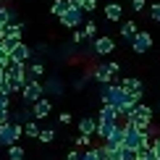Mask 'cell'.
<instances>
[{"instance_id":"1","label":"cell","mask_w":160,"mask_h":160,"mask_svg":"<svg viewBox=\"0 0 160 160\" xmlns=\"http://www.w3.org/2000/svg\"><path fill=\"white\" fill-rule=\"evenodd\" d=\"M100 97H102V102L121 108V105H126V100H129V89H126V87H123L121 82L100 84Z\"/></svg>"},{"instance_id":"2","label":"cell","mask_w":160,"mask_h":160,"mask_svg":"<svg viewBox=\"0 0 160 160\" xmlns=\"http://www.w3.org/2000/svg\"><path fill=\"white\" fill-rule=\"evenodd\" d=\"M58 21H61L63 29H79V26H84V8H79L76 3L68 0V8H66L63 16H58Z\"/></svg>"},{"instance_id":"3","label":"cell","mask_w":160,"mask_h":160,"mask_svg":"<svg viewBox=\"0 0 160 160\" xmlns=\"http://www.w3.org/2000/svg\"><path fill=\"white\" fill-rule=\"evenodd\" d=\"M21 137H24V126L21 123H13V121L0 123V147L8 150L11 144H18V139H21Z\"/></svg>"},{"instance_id":"4","label":"cell","mask_w":160,"mask_h":160,"mask_svg":"<svg viewBox=\"0 0 160 160\" xmlns=\"http://www.w3.org/2000/svg\"><path fill=\"white\" fill-rule=\"evenodd\" d=\"M42 95H45V87L39 84V79H32V82H26V87L21 89V100L26 105H34L37 100H42Z\"/></svg>"},{"instance_id":"5","label":"cell","mask_w":160,"mask_h":160,"mask_svg":"<svg viewBox=\"0 0 160 160\" xmlns=\"http://www.w3.org/2000/svg\"><path fill=\"white\" fill-rule=\"evenodd\" d=\"M134 126H139V129H150L152 126V108H147V105L139 102L134 110H131V118H129Z\"/></svg>"},{"instance_id":"6","label":"cell","mask_w":160,"mask_h":160,"mask_svg":"<svg viewBox=\"0 0 160 160\" xmlns=\"http://www.w3.org/2000/svg\"><path fill=\"white\" fill-rule=\"evenodd\" d=\"M116 50V39L113 37H95L92 39V58H105Z\"/></svg>"},{"instance_id":"7","label":"cell","mask_w":160,"mask_h":160,"mask_svg":"<svg viewBox=\"0 0 160 160\" xmlns=\"http://www.w3.org/2000/svg\"><path fill=\"white\" fill-rule=\"evenodd\" d=\"M150 48H152V34L150 32H139L134 37V42H131V52H137V55L150 52Z\"/></svg>"},{"instance_id":"8","label":"cell","mask_w":160,"mask_h":160,"mask_svg":"<svg viewBox=\"0 0 160 160\" xmlns=\"http://www.w3.org/2000/svg\"><path fill=\"white\" fill-rule=\"evenodd\" d=\"M92 74H95V82L97 84H110L113 82V71H110V66L108 63H97V66H92Z\"/></svg>"},{"instance_id":"9","label":"cell","mask_w":160,"mask_h":160,"mask_svg":"<svg viewBox=\"0 0 160 160\" xmlns=\"http://www.w3.org/2000/svg\"><path fill=\"white\" fill-rule=\"evenodd\" d=\"M32 113H34V118H37V121H39V118H48L50 113H52V100H50V97L37 100V102L32 105Z\"/></svg>"},{"instance_id":"10","label":"cell","mask_w":160,"mask_h":160,"mask_svg":"<svg viewBox=\"0 0 160 160\" xmlns=\"http://www.w3.org/2000/svg\"><path fill=\"white\" fill-rule=\"evenodd\" d=\"M100 121H105V123H113L116 126L118 121H121V116H118V108L116 105H108V102H102V108H100Z\"/></svg>"},{"instance_id":"11","label":"cell","mask_w":160,"mask_h":160,"mask_svg":"<svg viewBox=\"0 0 160 160\" xmlns=\"http://www.w3.org/2000/svg\"><path fill=\"white\" fill-rule=\"evenodd\" d=\"M123 139H126V121H121V123L116 126V129L110 131V137L105 139V144H110V147H121Z\"/></svg>"},{"instance_id":"12","label":"cell","mask_w":160,"mask_h":160,"mask_svg":"<svg viewBox=\"0 0 160 160\" xmlns=\"http://www.w3.org/2000/svg\"><path fill=\"white\" fill-rule=\"evenodd\" d=\"M11 55H13V61H18V63H26V61H29L32 55H34V50H32L29 45H26L24 39H21V42H18L16 48L11 50Z\"/></svg>"},{"instance_id":"13","label":"cell","mask_w":160,"mask_h":160,"mask_svg":"<svg viewBox=\"0 0 160 160\" xmlns=\"http://www.w3.org/2000/svg\"><path fill=\"white\" fill-rule=\"evenodd\" d=\"M118 34H121V39L123 42H134V37L139 34V26L134 24V21H121V29H118Z\"/></svg>"},{"instance_id":"14","label":"cell","mask_w":160,"mask_h":160,"mask_svg":"<svg viewBox=\"0 0 160 160\" xmlns=\"http://www.w3.org/2000/svg\"><path fill=\"white\" fill-rule=\"evenodd\" d=\"M102 13H105V18H108V21H121V18H123V8H121V3H118V0L105 3Z\"/></svg>"},{"instance_id":"15","label":"cell","mask_w":160,"mask_h":160,"mask_svg":"<svg viewBox=\"0 0 160 160\" xmlns=\"http://www.w3.org/2000/svg\"><path fill=\"white\" fill-rule=\"evenodd\" d=\"M45 92L52 97H61L63 92H66V84H63V79L61 76H48V87H45Z\"/></svg>"},{"instance_id":"16","label":"cell","mask_w":160,"mask_h":160,"mask_svg":"<svg viewBox=\"0 0 160 160\" xmlns=\"http://www.w3.org/2000/svg\"><path fill=\"white\" fill-rule=\"evenodd\" d=\"M11 121V95L5 89H0V123Z\"/></svg>"},{"instance_id":"17","label":"cell","mask_w":160,"mask_h":160,"mask_svg":"<svg viewBox=\"0 0 160 160\" xmlns=\"http://www.w3.org/2000/svg\"><path fill=\"white\" fill-rule=\"evenodd\" d=\"M79 134L97 137V118H92V116H84L82 121H79Z\"/></svg>"},{"instance_id":"18","label":"cell","mask_w":160,"mask_h":160,"mask_svg":"<svg viewBox=\"0 0 160 160\" xmlns=\"http://www.w3.org/2000/svg\"><path fill=\"white\" fill-rule=\"evenodd\" d=\"M13 21H16V11H13L8 3H0V26H8Z\"/></svg>"},{"instance_id":"19","label":"cell","mask_w":160,"mask_h":160,"mask_svg":"<svg viewBox=\"0 0 160 160\" xmlns=\"http://www.w3.org/2000/svg\"><path fill=\"white\" fill-rule=\"evenodd\" d=\"M21 34H24V26L18 24V21L3 26V37H8V39H18V42H21Z\"/></svg>"},{"instance_id":"20","label":"cell","mask_w":160,"mask_h":160,"mask_svg":"<svg viewBox=\"0 0 160 160\" xmlns=\"http://www.w3.org/2000/svg\"><path fill=\"white\" fill-rule=\"evenodd\" d=\"M121 84H123L129 92H144V84L139 82L137 76H126V79H121Z\"/></svg>"},{"instance_id":"21","label":"cell","mask_w":160,"mask_h":160,"mask_svg":"<svg viewBox=\"0 0 160 160\" xmlns=\"http://www.w3.org/2000/svg\"><path fill=\"white\" fill-rule=\"evenodd\" d=\"M118 150V160H137L139 158V150H131V147H126V144H121V147H116Z\"/></svg>"},{"instance_id":"22","label":"cell","mask_w":160,"mask_h":160,"mask_svg":"<svg viewBox=\"0 0 160 160\" xmlns=\"http://www.w3.org/2000/svg\"><path fill=\"white\" fill-rule=\"evenodd\" d=\"M5 155H8V160H24V158H26V152H24L21 144H11V147L5 150Z\"/></svg>"},{"instance_id":"23","label":"cell","mask_w":160,"mask_h":160,"mask_svg":"<svg viewBox=\"0 0 160 160\" xmlns=\"http://www.w3.org/2000/svg\"><path fill=\"white\" fill-rule=\"evenodd\" d=\"M34 121H37V118H32V121H26V123H24V134H26V137H34V139H39V131H42V129H39V126H37Z\"/></svg>"},{"instance_id":"24","label":"cell","mask_w":160,"mask_h":160,"mask_svg":"<svg viewBox=\"0 0 160 160\" xmlns=\"http://www.w3.org/2000/svg\"><path fill=\"white\" fill-rule=\"evenodd\" d=\"M66 8H68V0H52V5H50V13L52 16H63Z\"/></svg>"},{"instance_id":"25","label":"cell","mask_w":160,"mask_h":160,"mask_svg":"<svg viewBox=\"0 0 160 160\" xmlns=\"http://www.w3.org/2000/svg\"><path fill=\"white\" fill-rule=\"evenodd\" d=\"M89 79H95V74H92V68H87L84 74H82V76H79L76 82H74V89H84V87H87V82H89Z\"/></svg>"},{"instance_id":"26","label":"cell","mask_w":160,"mask_h":160,"mask_svg":"<svg viewBox=\"0 0 160 160\" xmlns=\"http://www.w3.org/2000/svg\"><path fill=\"white\" fill-rule=\"evenodd\" d=\"M45 76V66L42 63H32L29 66V82H32V79H42Z\"/></svg>"},{"instance_id":"27","label":"cell","mask_w":160,"mask_h":160,"mask_svg":"<svg viewBox=\"0 0 160 160\" xmlns=\"http://www.w3.org/2000/svg\"><path fill=\"white\" fill-rule=\"evenodd\" d=\"M82 160H102L100 158V147H87L82 152Z\"/></svg>"},{"instance_id":"28","label":"cell","mask_w":160,"mask_h":160,"mask_svg":"<svg viewBox=\"0 0 160 160\" xmlns=\"http://www.w3.org/2000/svg\"><path fill=\"white\" fill-rule=\"evenodd\" d=\"M82 29H84L87 39H95V37H97V24H95V21H87V24L82 26Z\"/></svg>"},{"instance_id":"29","label":"cell","mask_w":160,"mask_h":160,"mask_svg":"<svg viewBox=\"0 0 160 160\" xmlns=\"http://www.w3.org/2000/svg\"><path fill=\"white\" fill-rule=\"evenodd\" d=\"M52 139H55V131H52V129H42V131H39V142H42V144H50Z\"/></svg>"},{"instance_id":"30","label":"cell","mask_w":160,"mask_h":160,"mask_svg":"<svg viewBox=\"0 0 160 160\" xmlns=\"http://www.w3.org/2000/svg\"><path fill=\"white\" fill-rule=\"evenodd\" d=\"M74 142H76V147H84V150H87V147H92V137H89V134H79Z\"/></svg>"},{"instance_id":"31","label":"cell","mask_w":160,"mask_h":160,"mask_svg":"<svg viewBox=\"0 0 160 160\" xmlns=\"http://www.w3.org/2000/svg\"><path fill=\"white\" fill-rule=\"evenodd\" d=\"M150 18H152L155 24H160V3H152V5H150Z\"/></svg>"},{"instance_id":"32","label":"cell","mask_w":160,"mask_h":160,"mask_svg":"<svg viewBox=\"0 0 160 160\" xmlns=\"http://www.w3.org/2000/svg\"><path fill=\"white\" fill-rule=\"evenodd\" d=\"M71 121H74V116H71V113H68V110H63V113H61V116H58V123H63V126H68Z\"/></svg>"},{"instance_id":"33","label":"cell","mask_w":160,"mask_h":160,"mask_svg":"<svg viewBox=\"0 0 160 160\" xmlns=\"http://www.w3.org/2000/svg\"><path fill=\"white\" fill-rule=\"evenodd\" d=\"M131 8H134L137 13H142L144 8H147V0H131Z\"/></svg>"},{"instance_id":"34","label":"cell","mask_w":160,"mask_h":160,"mask_svg":"<svg viewBox=\"0 0 160 160\" xmlns=\"http://www.w3.org/2000/svg\"><path fill=\"white\" fill-rule=\"evenodd\" d=\"M66 160H82V152H76V150H68V155H66Z\"/></svg>"},{"instance_id":"35","label":"cell","mask_w":160,"mask_h":160,"mask_svg":"<svg viewBox=\"0 0 160 160\" xmlns=\"http://www.w3.org/2000/svg\"><path fill=\"white\" fill-rule=\"evenodd\" d=\"M97 8V0H84V11H95Z\"/></svg>"},{"instance_id":"36","label":"cell","mask_w":160,"mask_h":160,"mask_svg":"<svg viewBox=\"0 0 160 160\" xmlns=\"http://www.w3.org/2000/svg\"><path fill=\"white\" fill-rule=\"evenodd\" d=\"M137 160H147V158H137Z\"/></svg>"},{"instance_id":"37","label":"cell","mask_w":160,"mask_h":160,"mask_svg":"<svg viewBox=\"0 0 160 160\" xmlns=\"http://www.w3.org/2000/svg\"><path fill=\"white\" fill-rule=\"evenodd\" d=\"M0 3H8V0H0Z\"/></svg>"},{"instance_id":"38","label":"cell","mask_w":160,"mask_h":160,"mask_svg":"<svg viewBox=\"0 0 160 160\" xmlns=\"http://www.w3.org/2000/svg\"><path fill=\"white\" fill-rule=\"evenodd\" d=\"M158 160H160V158H158Z\"/></svg>"}]
</instances>
